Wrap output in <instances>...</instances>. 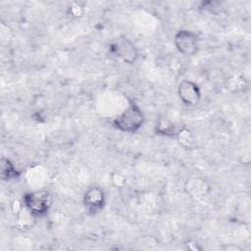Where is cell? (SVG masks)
<instances>
[{
	"label": "cell",
	"instance_id": "8",
	"mask_svg": "<svg viewBox=\"0 0 251 251\" xmlns=\"http://www.w3.org/2000/svg\"><path fill=\"white\" fill-rule=\"evenodd\" d=\"M20 171H18L11 160L7 158L1 159V178L4 181L15 180L20 176Z\"/></svg>",
	"mask_w": 251,
	"mask_h": 251
},
{
	"label": "cell",
	"instance_id": "9",
	"mask_svg": "<svg viewBox=\"0 0 251 251\" xmlns=\"http://www.w3.org/2000/svg\"><path fill=\"white\" fill-rule=\"evenodd\" d=\"M176 138V140L178 141V143L185 149H191L195 142H194V138L192 135V132L190 131L189 128L185 127V126H181L177 129L176 134L175 136Z\"/></svg>",
	"mask_w": 251,
	"mask_h": 251
},
{
	"label": "cell",
	"instance_id": "3",
	"mask_svg": "<svg viewBox=\"0 0 251 251\" xmlns=\"http://www.w3.org/2000/svg\"><path fill=\"white\" fill-rule=\"evenodd\" d=\"M110 53L125 64L132 65L139 58L136 45L126 36L120 35L114 38L109 44Z\"/></svg>",
	"mask_w": 251,
	"mask_h": 251
},
{
	"label": "cell",
	"instance_id": "6",
	"mask_svg": "<svg viewBox=\"0 0 251 251\" xmlns=\"http://www.w3.org/2000/svg\"><path fill=\"white\" fill-rule=\"evenodd\" d=\"M177 94L185 106H195L200 102L201 89L199 85L189 79H183L177 86Z\"/></svg>",
	"mask_w": 251,
	"mask_h": 251
},
{
	"label": "cell",
	"instance_id": "4",
	"mask_svg": "<svg viewBox=\"0 0 251 251\" xmlns=\"http://www.w3.org/2000/svg\"><path fill=\"white\" fill-rule=\"evenodd\" d=\"M176 50L185 57L194 56L199 48L198 35L189 29H179L174 36Z\"/></svg>",
	"mask_w": 251,
	"mask_h": 251
},
{
	"label": "cell",
	"instance_id": "10",
	"mask_svg": "<svg viewBox=\"0 0 251 251\" xmlns=\"http://www.w3.org/2000/svg\"><path fill=\"white\" fill-rule=\"evenodd\" d=\"M84 12V6L79 2H73L68 7V13L73 18L81 17Z\"/></svg>",
	"mask_w": 251,
	"mask_h": 251
},
{
	"label": "cell",
	"instance_id": "5",
	"mask_svg": "<svg viewBox=\"0 0 251 251\" xmlns=\"http://www.w3.org/2000/svg\"><path fill=\"white\" fill-rule=\"evenodd\" d=\"M83 206L85 211L91 215L95 216L99 214L105 207L106 195L103 189L99 186L93 185L86 189L82 198Z\"/></svg>",
	"mask_w": 251,
	"mask_h": 251
},
{
	"label": "cell",
	"instance_id": "7",
	"mask_svg": "<svg viewBox=\"0 0 251 251\" xmlns=\"http://www.w3.org/2000/svg\"><path fill=\"white\" fill-rule=\"evenodd\" d=\"M176 126L168 118L160 117L155 124V133L166 137H175L177 131Z\"/></svg>",
	"mask_w": 251,
	"mask_h": 251
},
{
	"label": "cell",
	"instance_id": "2",
	"mask_svg": "<svg viewBox=\"0 0 251 251\" xmlns=\"http://www.w3.org/2000/svg\"><path fill=\"white\" fill-rule=\"evenodd\" d=\"M51 195L47 190H34L23 195V206L34 218L45 217L51 208Z\"/></svg>",
	"mask_w": 251,
	"mask_h": 251
},
{
	"label": "cell",
	"instance_id": "1",
	"mask_svg": "<svg viewBox=\"0 0 251 251\" xmlns=\"http://www.w3.org/2000/svg\"><path fill=\"white\" fill-rule=\"evenodd\" d=\"M145 122V115L141 107L134 101H130L126 108L112 121V126L125 133L137 132Z\"/></svg>",
	"mask_w": 251,
	"mask_h": 251
},
{
	"label": "cell",
	"instance_id": "11",
	"mask_svg": "<svg viewBox=\"0 0 251 251\" xmlns=\"http://www.w3.org/2000/svg\"><path fill=\"white\" fill-rule=\"evenodd\" d=\"M112 182L113 184L116 186V187H123L126 182V176L124 175H122L121 173L119 172H115L113 175H112Z\"/></svg>",
	"mask_w": 251,
	"mask_h": 251
}]
</instances>
